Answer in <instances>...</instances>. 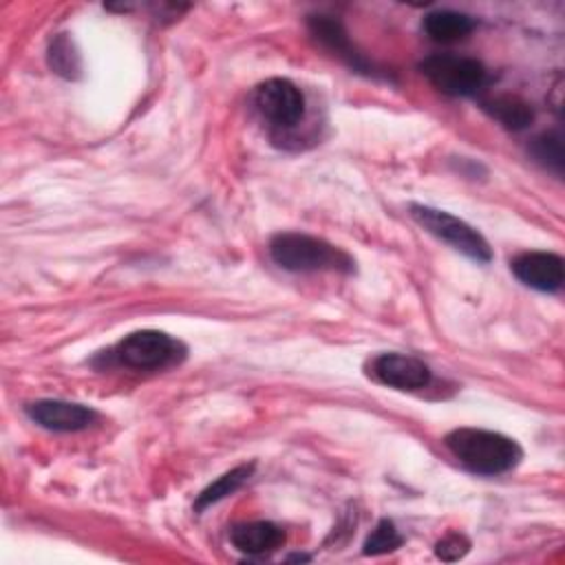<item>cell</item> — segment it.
<instances>
[{"label":"cell","instance_id":"6da1fadb","mask_svg":"<svg viewBox=\"0 0 565 565\" xmlns=\"http://www.w3.org/2000/svg\"><path fill=\"white\" fill-rule=\"evenodd\" d=\"M444 444L468 472L483 477L510 472L523 459L516 439L486 428H455L444 437Z\"/></svg>","mask_w":565,"mask_h":565},{"label":"cell","instance_id":"7a4b0ae2","mask_svg":"<svg viewBox=\"0 0 565 565\" xmlns=\"http://www.w3.org/2000/svg\"><path fill=\"white\" fill-rule=\"evenodd\" d=\"M269 256L287 271H355V260L344 249L302 232H280L271 236Z\"/></svg>","mask_w":565,"mask_h":565},{"label":"cell","instance_id":"3957f363","mask_svg":"<svg viewBox=\"0 0 565 565\" xmlns=\"http://www.w3.org/2000/svg\"><path fill=\"white\" fill-rule=\"evenodd\" d=\"M117 364L135 371H161L185 360L188 349L181 340L157 329H139L113 347Z\"/></svg>","mask_w":565,"mask_h":565},{"label":"cell","instance_id":"277c9868","mask_svg":"<svg viewBox=\"0 0 565 565\" xmlns=\"http://www.w3.org/2000/svg\"><path fill=\"white\" fill-rule=\"evenodd\" d=\"M408 210H411V216L428 234L448 243L452 249L461 252L463 256H468L477 263L492 260V249H490L488 241L483 238V234L479 230H475L470 223H466L463 218H459L446 210H437V207L419 205V203H411Z\"/></svg>","mask_w":565,"mask_h":565},{"label":"cell","instance_id":"5b68a950","mask_svg":"<svg viewBox=\"0 0 565 565\" xmlns=\"http://www.w3.org/2000/svg\"><path fill=\"white\" fill-rule=\"evenodd\" d=\"M419 71L437 90L452 97L477 95L488 79V71L479 60L452 53L428 55L419 62Z\"/></svg>","mask_w":565,"mask_h":565},{"label":"cell","instance_id":"8992f818","mask_svg":"<svg viewBox=\"0 0 565 565\" xmlns=\"http://www.w3.org/2000/svg\"><path fill=\"white\" fill-rule=\"evenodd\" d=\"M254 106L274 128H294L305 117V95L285 77L260 82L254 90Z\"/></svg>","mask_w":565,"mask_h":565},{"label":"cell","instance_id":"52a82bcc","mask_svg":"<svg viewBox=\"0 0 565 565\" xmlns=\"http://www.w3.org/2000/svg\"><path fill=\"white\" fill-rule=\"evenodd\" d=\"M369 375L395 391H419L430 384V369L415 355L380 353L369 362Z\"/></svg>","mask_w":565,"mask_h":565},{"label":"cell","instance_id":"ba28073f","mask_svg":"<svg viewBox=\"0 0 565 565\" xmlns=\"http://www.w3.org/2000/svg\"><path fill=\"white\" fill-rule=\"evenodd\" d=\"M26 415L38 426L55 433L84 430L97 419L95 408L64 399H35L26 406Z\"/></svg>","mask_w":565,"mask_h":565},{"label":"cell","instance_id":"9c48e42d","mask_svg":"<svg viewBox=\"0 0 565 565\" xmlns=\"http://www.w3.org/2000/svg\"><path fill=\"white\" fill-rule=\"evenodd\" d=\"M512 274L536 291H558L565 278L563 258L554 252H523L510 263Z\"/></svg>","mask_w":565,"mask_h":565},{"label":"cell","instance_id":"30bf717a","mask_svg":"<svg viewBox=\"0 0 565 565\" xmlns=\"http://www.w3.org/2000/svg\"><path fill=\"white\" fill-rule=\"evenodd\" d=\"M309 31L322 46H327L333 55H338L342 62H347L353 71H360L366 75L373 73V66L353 49L340 20H335L331 15H311Z\"/></svg>","mask_w":565,"mask_h":565},{"label":"cell","instance_id":"8fae6325","mask_svg":"<svg viewBox=\"0 0 565 565\" xmlns=\"http://www.w3.org/2000/svg\"><path fill=\"white\" fill-rule=\"evenodd\" d=\"M230 541L238 552L258 556L278 550L285 543V532L271 521H249L234 525L230 530Z\"/></svg>","mask_w":565,"mask_h":565},{"label":"cell","instance_id":"7c38bea8","mask_svg":"<svg viewBox=\"0 0 565 565\" xmlns=\"http://www.w3.org/2000/svg\"><path fill=\"white\" fill-rule=\"evenodd\" d=\"M475 26H477L475 18H470L461 11H450V9H439L424 18V31L435 42L463 40L466 35L472 33Z\"/></svg>","mask_w":565,"mask_h":565},{"label":"cell","instance_id":"4fadbf2b","mask_svg":"<svg viewBox=\"0 0 565 565\" xmlns=\"http://www.w3.org/2000/svg\"><path fill=\"white\" fill-rule=\"evenodd\" d=\"M483 110L510 130H523L534 119L532 106L516 95L490 97L483 102Z\"/></svg>","mask_w":565,"mask_h":565},{"label":"cell","instance_id":"5bb4252c","mask_svg":"<svg viewBox=\"0 0 565 565\" xmlns=\"http://www.w3.org/2000/svg\"><path fill=\"white\" fill-rule=\"evenodd\" d=\"M254 472V463H241L227 472H223L216 481H212L207 488H203L194 501V512H203L212 503H218L221 499L234 494Z\"/></svg>","mask_w":565,"mask_h":565},{"label":"cell","instance_id":"9a60e30c","mask_svg":"<svg viewBox=\"0 0 565 565\" xmlns=\"http://www.w3.org/2000/svg\"><path fill=\"white\" fill-rule=\"evenodd\" d=\"M49 66L66 79L79 77L82 60H79V53H77L73 40L66 33L55 35V40L51 42V46H49Z\"/></svg>","mask_w":565,"mask_h":565},{"label":"cell","instance_id":"2e32d148","mask_svg":"<svg viewBox=\"0 0 565 565\" xmlns=\"http://www.w3.org/2000/svg\"><path fill=\"white\" fill-rule=\"evenodd\" d=\"M530 152L541 166L561 174L565 154H563V137L558 132H543L534 137L530 143Z\"/></svg>","mask_w":565,"mask_h":565},{"label":"cell","instance_id":"e0dca14e","mask_svg":"<svg viewBox=\"0 0 565 565\" xmlns=\"http://www.w3.org/2000/svg\"><path fill=\"white\" fill-rule=\"evenodd\" d=\"M404 543V536L397 532L395 523L388 521V519H382L373 530L371 534L366 536L364 541V554L366 556H382V554H388L393 550H397L399 545Z\"/></svg>","mask_w":565,"mask_h":565},{"label":"cell","instance_id":"ac0fdd59","mask_svg":"<svg viewBox=\"0 0 565 565\" xmlns=\"http://www.w3.org/2000/svg\"><path fill=\"white\" fill-rule=\"evenodd\" d=\"M468 552H470V541H468L461 532H448V534H446L441 541H437V545H435L437 558H441V561H446V563L459 561V558H463Z\"/></svg>","mask_w":565,"mask_h":565}]
</instances>
